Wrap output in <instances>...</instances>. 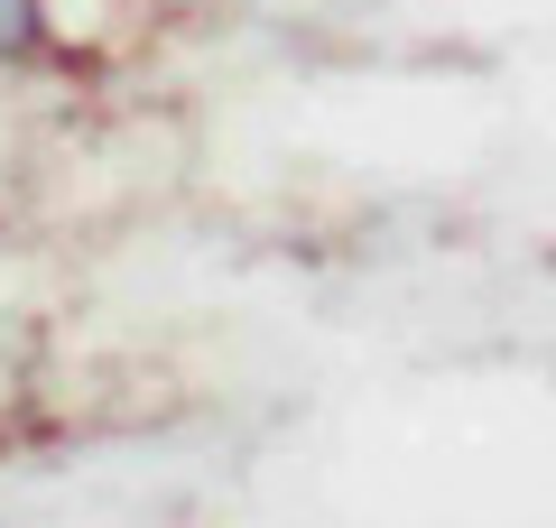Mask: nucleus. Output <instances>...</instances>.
Here are the masks:
<instances>
[{
    "mask_svg": "<svg viewBox=\"0 0 556 528\" xmlns=\"http://www.w3.org/2000/svg\"><path fill=\"white\" fill-rule=\"evenodd\" d=\"M28 20V0H0V28H20Z\"/></svg>",
    "mask_w": 556,
    "mask_h": 528,
    "instance_id": "1",
    "label": "nucleus"
}]
</instances>
